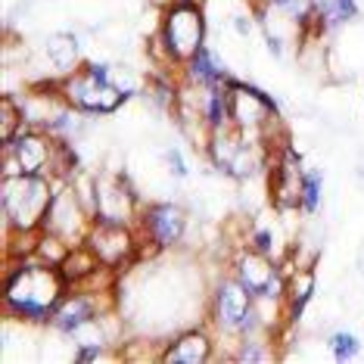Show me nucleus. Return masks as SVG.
Here are the masks:
<instances>
[{
	"instance_id": "nucleus-27",
	"label": "nucleus",
	"mask_w": 364,
	"mask_h": 364,
	"mask_svg": "<svg viewBox=\"0 0 364 364\" xmlns=\"http://www.w3.org/2000/svg\"><path fill=\"white\" fill-rule=\"evenodd\" d=\"M234 28H237V35H250L252 22L246 19V16H234Z\"/></svg>"
},
{
	"instance_id": "nucleus-11",
	"label": "nucleus",
	"mask_w": 364,
	"mask_h": 364,
	"mask_svg": "<svg viewBox=\"0 0 364 364\" xmlns=\"http://www.w3.org/2000/svg\"><path fill=\"white\" fill-rule=\"evenodd\" d=\"M302 175L305 171L299 168V156L289 150V146H284V153L274 162L271 181H268L271 200H274L277 209H293V205L302 203Z\"/></svg>"
},
{
	"instance_id": "nucleus-25",
	"label": "nucleus",
	"mask_w": 364,
	"mask_h": 364,
	"mask_svg": "<svg viewBox=\"0 0 364 364\" xmlns=\"http://www.w3.org/2000/svg\"><path fill=\"white\" fill-rule=\"evenodd\" d=\"M168 168H171V175L175 178H187V162H184V156H181L178 150H168Z\"/></svg>"
},
{
	"instance_id": "nucleus-16",
	"label": "nucleus",
	"mask_w": 364,
	"mask_h": 364,
	"mask_svg": "<svg viewBox=\"0 0 364 364\" xmlns=\"http://www.w3.org/2000/svg\"><path fill=\"white\" fill-rule=\"evenodd\" d=\"M187 78L200 87H212V85H225L228 81V72H225V63L215 56L209 47H200L193 56L187 60Z\"/></svg>"
},
{
	"instance_id": "nucleus-22",
	"label": "nucleus",
	"mask_w": 364,
	"mask_h": 364,
	"mask_svg": "<svg viewBox=\"0 0 364 364\" xmlns=\"http://www.w3.org/2000/svg\"><path fill=\"white\" fill-rule=\"evenodd\" d=\"M271 6L299 26H309V19H314V0H271Z\"/></svg>"
},
{
	"instance_id": "nucleus-23",
	"label": "nucleus",
	"mask_w": 364,
	"mask_h": 364,
	"mask_svg": "<svg viewBox=\"0 0 364 364\" xmlns=\"http://www.w3.org/2000/svg\"><path fill=\"white\" fill-rule=\"evenodd\" d=\"M330 352H333L336 361H349L358 355V339L352 333H333L330 336Z\"/></svg>"
},
{
	"instance_id": "nucleus-1",
	"label": "nucleus",
	"mask_w": 364,
	"mask_h": 364,
	"mask_svg": "<svg viewBox=\"0 0 364 364\" xmlns=\"http://www.w3.org/2000/svg\"><path fill=\"white\" fill-rule=\"evenodd\" d=\"M65 274L60 264L38 259L19 262L6 274L4 284V309L22 321H50L53 311L65 299Z\"/></svg>"
},
{
	"instance_id": "nucleus-24",
	"label": "nucleus",
	"mask_w": 364,
	"mask_h": 364,
	"mask_svg": "<svg viewBox=\"0 0 364 364\" xmlns=\"http://www.w3.org/2000/svg\"><path fill=\"white\" fill-rule=\"evenodd\" d=\"M255 346H259V343H243V352L237 355V361H268L271 358L268 352H259Z\"/></svg>"
},
{
	"instance_id": "nucleus-15",
	"label": "nucleus",
	"mask_w": 364,
	"mask_h": 364,
	"mask_svg": "<svg viewBox=\"0 0 364 364\" xmlns=\"http://www.w3.org/2000/svg\"><path fill=\"white\" fill-rule=\"evenodd\" d=\"M209 355H212V343L203 333H196L193 330V333L178 336L175 343L165 349L162 361L165 364H205L209 361Z\"/></svg>"
},
{
	"instance_id": "nucleus-2",
	"label": "nucleus",
	"mask_w": 364,
	"mask_h": 364,
	"mask_svg": "<svg viewBox=\"0 0 364 364\" xmlns=\"http://www.w3.org/2000/svg\"><path fill=\"white\" fill-rule=\"evenodd\" d=\"M75 156L63 144V140H53L50 131H22L16 134L10 144L4 146V175H41L50 178L53 171H65L72 168Z\"/></svg>"
},
{
	"instance_id": "nucleus-8",
	"label": "nucleus",
	"mask_w": 364,
	"mask_h": 364,
	"mask_svg": "<svg viewBox=\"0 0 364 364\" xmlns=\"http://www.w3.org/2000/svg\"><path fill=\"white\" fill-rule=\"evenodd\" d=\"M85 246L90 252L100 259L103 268H119V264L131 262L137 243H134V234L128 230V225H115V221H97L90 225L87 237H85Z\"/></svg>"
},
{
	"instance_id": "nucleus-10",
	"label": "nucleus",
	"mask_w": 364,
	"mask_h": 364,
	"mask_svg": "<svg viewBox=\"0 0 364 364\" xmlns=\"http://www.w3.org/2000/svg\"><path fill=\"white\" fill-rule=\"evenodd\" d=\"M44 230L47 234L63 237L69 246H72V240L87 237L90 228L85 225V215H81L75 190H60V193H53V203H50L47 218H44Z\"/></svg>"
},
{
	"instance_id": "nucleus-18",
	"label": "nucleus",
	"mask_w": 364,
	"mask_h": 364,
	"mask_svg": "<svg viewBox=\"0 0 364 364\" xmlns=\"http://www.w3.org/2000/svg\"><path fill=\"white\" fill-rule=\"evenodd\" d=\"M358 13L355 0H314V19L321 26H343Z\"/></svg>"
},
{
	"instance_id": "nucleus-13",
	"label": "nucleus",
	"mask_w": 364,
	"mask_h": 364,
	"mask_svg": "<svg viewBox=\"0 0 364 364\" xmlns=\"http://www.w3.org/2000/svg\"><path fill=\"white\" fill-rule=\"evenodd\" d=\"M134 212V193L122 187V181H100L94 184V218L97 221H115L128 225Z\"/></svg>"
},
{
	"instance_id": "nucleus-14",
	"label": "nucleus",
	"mask_w": 364,
	"mask_h": 364,
	"mask_svg": "<svg viewBox=\"0 0 364 364\" xmlns=\"http://www.w3.org/2000/svg\"><path fill=\"white\" fill-rule=\"evenodd\" d=\"M100 314V305H97V296H85V293H75V296H65L60 302V309L53 311V327L60 333H75L78 327H85L87 321H94Z\"/></svg>"
},
{
	"instance_id": "nucleus-3",
	"label": "nucleus",
	"mask_w": 364,
	"mask_h": 364,
	"mask_svg": "<svg viewBox=\"0 0 364 364\" xmlns=\"http://www.w3.org/2000/svg\"><path fill=\"white\" fill-rule=\"evenodd\" d=\"M53 203L50 181L41 175H4L0 178V205H4L6 228L31 234L44 228L47 209Z\"/></svg>"
},
{
	"instance_id": "nucleus-26",
	"label": "nucleus",
	"mask_w": 364,
	"mask_h": 364,
	"mask_svg": "<svg viewBox=\"0 0 364 364\" xmlns=\"http://www.w3.org/2000/svg\"><path fill=\"white\" fill-rule=\"evenodd\" d=\"M255 250L264 252V255H271V250H274V237H271V230H255Z\"/></svg>"
},
{
	"instance_id": "nucleus-7",
	"label": "nucleus",
	"mask_w": 364,
	"mask_h": 364,
	"mask_svg": "<svg viewBox=\"0 0 364 364\" xmlns=\"http://www.w3.org/2000/svg\"><path fill=\"white\" fill-rule=\"evenodd\" d=\"M255 296L246 289L240 280H221L215 287V302H212V318L218 330L225 333H252L255 327Z\"/></svg>"
},
{
	"instance_id": "nucleus-19",
	"label": "nucleus",
	"mask_w": 364,
	"mask_h": 364,
	"mask_svg": "<svg viewBox=\"0 0 364 364\" xmlns=\"http://www.w3.org/2000/svg\"><path fill=\"white\" fill-rule=\"evenodd\" d=\"M22 122H26V115H22L19 100H13L10 94L0 97V144L6 146L16 134H22Z\"/></svg>"
},
{
	"instance_id": "nucleus-21",
	"label": "nucleus",
	"mask_w": 364,
	"mask_h": 364,
	"mask_svg": "<svg viewBox=\"0 0 364 364\" xmlns=\"http://www.w3.org/2000/svg\"><path fill=\"white\" fill-rule=\"evenodd\" d=\"M321 187H324L321 171H305V175H302V203H299L302 212L314 215L321 209Z\"/></svg>"
},
{
	"instance_id": "nucleus-9",
	"label": "nucleus",
	"mask_w": 364,
	"mask_h": 364,
	"mask_svg": "<svg viewBox=\"0 0 364 364\" xmlns=\"http://www.w3.org/2000/svg\"><path fill=\"white\" fill-rule=\"evenodd\" d=\"M237 280L243 284L255 299H268V296L284 293V277L280 268L271 262V255H264L259 250H250L237 259Z\"/></svg>"
},
{
	"instance_id": "nucleus-12",
	"label": "nucleus",
	"mask_w": 364,
	"mask_h": 364,
	"mask_svg": "<svg viewBox=\"0 0 364 364\" xmlns=\"http://www.w3.org/2000/svg\"><path fill=\"white\" fill-rule=\"evenodd\" d=\"M144 228H146V237H150L159 250H168V246L181 243V237H184L187 212L175 203L150 205V209L144 212Z\"/></svg>"
},
{
	"instance_id": "nucleus-4",
	"label": "nucleus",
	"mask_w": 364,
	"mask_h": 364,
	"mask_svg": "<svg viewBox=\"0 0 364 364\" xmlns=\"http://www.w3.org/2000/svg\"><path fill=\"white\" fill-rule=\"evenodd\" d=\"M60 90L72 109L87 115H109L131 97L112 81V69L106 63H87L85 69H75L60 85Z\"/></svg>"
},
{
	"instance_id": "nucleus-5",
	"label": "nucleus",
	"mask_w": 364,
	"mask_h": 364,
	"mask_svg": "<svg viewBox=\"0 0 364 364\" xmlns=\"http://www.w3.org/2000/svg\"><path fill=\"white\" fill-rule=\"evenodd\" d=\"M162 47L171 63H187L205 44V16L193 0H175L162 19Z\"/></svg>"
},
{
	"instance_id": "nucleus-20",
	"label": "nucleus",
	"mask_w": 364,
	"mask_h": 364,
	"mask_svg": "<svg viewBox=\"0 0 364 364\" xmlns=\"http://www.w3.org/2000/svg\"><path fill=\"white\" fill-rule=\"evenodd\" d=\"M287 293H289V321H299L305 305H309V299H311V293H314V274L305 268L302 274L293 280V287H289Z\"/></svg>"
},
{
	"instance_id": "nucleus-6",
	"label": "nucleus",
	"mask_w": 364,
	"mask_h": 364,
	"mask_svg": "<svg viewBox=\"0 0 364 364\" xmlns=\"http://www.w3.org/2000/svg\"><path fill=\"white\" fill-rule=\"evenodd\" d=\"M230 97V125L240 128L243 134H262L268 140V131L277 119V106L264 90L250 87L243 81H228Z\"/></svg>"
},
{
	"instance_id": "nucleus-17",
	"label": "nucleus",
	"mask_w": 364,
	"mask_h": 364,
	"mask_svg": "<svg viewBox=\"0 0 364 364\" xmlns=\"http://www.w3.org/2000/svg\"><path fill=\"white\" fill-rule=\"evenodd\" d=\"M44 50H47V60H50L60 72H75V63H78V41L65 31H56L44 41Z\"/></svg>"
}]
</instances>
